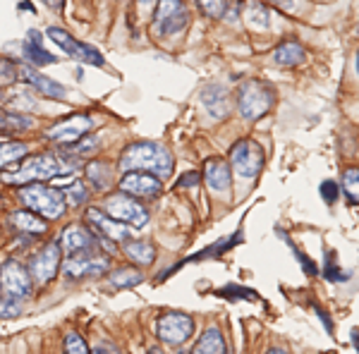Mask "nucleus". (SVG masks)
I'll use <instances>...</instances> for the list:
<instances>
[{
	"instance_id": "1",
	"label": "nucleus",
	"mask_w": 359,
	"mask_h": 354,
	"mask_svg": "<svg viewBox=\"0 0 359 354\" xmlns=\"http://www.w3.org/2000/svg\"><path fill=\"white\" fill-rule=\"evenodd\" d=\"M172 165L175 163H172L170 151L161 147L158 142H135L120 156V168L125 172L142 170V172H151V175L161 179L172 175Z\"/></svg>"
},
{
	"instance_id": "2",
	"label": "nucleus",
	"mask_w": 359,
	"mask_h": 354,
	"mask_svg": "<svg viewBox=\"0 0 359 354\" xmlns=\"http://www.w3.org/2000/svg\"><path fill=\"white\" fill-rule=\"evenodd\" d=\"M72 170V165L67 163V158L62 156H53V154H36L29 156V158L22 161L15 170L5 172L3 179L8 184H20V187H27V184H36V182H46L50 177L65 175V172Z\"/></svg>"
},
{
	"instance_id": "3",
	"label": "nucleus",
	"mask_w": 359,
	"mask_h": 354,
	"mask_svg": "<svg viewBox=\"0 0 359 354\" xmlns=\"http://www.w3.org/2000/svg\"><path fill=\"white\" fill-rule=\"evenodd\" d=\"M20 201L27 208H32L36 216H43L48 220L60 218L62 213H65V208H67L65 191L46 187V184H41V182L20 187Z\"/></svg>"
},
{
	"instance_id": "4",
	"label": "nucleus",
	"mask_w": 359,
	"mask_h": 354,
	"mask_svg": "<svg viewBox=\"0 0 359 354\" xmlns=\"http://www.w3.org/2000/svg\"><path fill=\"white\" fill-rule=\"evenodd\" d=\"M276 94L269 84L259 82V79H247L237 91V108L245 120H262L271 108H273Z\"/></svg>"
},
{
	"instance_id": "5",
	"label": "nucleus",
	"mask_w": 359,
	"mask_h": 354,
	"mask_svg": "<svg viewBox=\"0 0 359 354\" xmlns=\"http://www.w3.org/2000/svg\"><path fill=\"white\" fill-rule=\"evenodd\" d=\"M189 25V13L182 0H158L154 13V34L161 39H172Z\"/></svg>"
},
{
	"instance_id": "6",
	"label": "nucleus",
	"mask_w": 359,
	"mask_h": 354,
	"mask_svg": "<svg viewBox=\"0 0 359 354\" xmlns=\"http://www.w3.org/2000/svg\"><path fill=\"white\" fill-rule=\"evenodd\" d=\"M230 165L242 179H254L264 168V149L254 139H240L230 149Z\"/></svg>"
},
{
	"instance_id": "7",
	"label": "nucleus",
	"mask_w": 359,
	"mask_h": 354,
	"mask_svg": "<svg viewBox=\"0 0 359 354\" xmlns=\"http://www.w3.org/2000/svg\"><path fill=\"white\" fill-rule=\"evenodd\" d=\"M194 333V318L189 313H182V311H168V313H161L158 321H156V335L158 340H163L165 345H182L192 338Z\"/></svg>"
},
{
	"instance_id": "8",
	"label": "nucleus",
	"mask_w": 359,
	"mask_h": 354,
	"mask_svg": "<svg viewBox=\"0 0 359 354\" xmlns=\"http://www.w3.org/2000/svg\"><path fill=\"white\" fill-rule=\"evenodd\" d=\"M48 39L53 43H57V48L65 50L69 57H74L77 62H84V65H96V67H103L106 65V60H103V55L98 53L94 46L84 43V41H77L74 36H69L65 29L60 27H50L48 32Z\"/></svg>"
},
{
	"instance_id": "9",
	"label": "nucleus",
	"mask_w": 359,
	"mask_h": 354,
	"mask_svg": "<svg viewBox=\"0 0 359 354\" xmlns=\"http://www.w3.org/2000/svg\"><path fill=\"white\" fill-rule=\"evenodd\" d=\"M0 290L8 299L22 301L32 297V275L17 261H5L0 266Z\"/></svg>"
},
{
	"instance_id": "10",
	"label": "nucleus",
	"mask_w": 359,
	"mask_h": 354,
	"mask_svg": "<svg viewBox=\"0 0 359 354\" xmlns=\"http://www.w3.org/2000/svg\"><path fill=\"white\" fill-rule=\"evenodd\" d=\"M106 211L108 216L115 218L123 225H132V228H142V225L149 223V211L139 204L137 199L127 194H115L106 199Z\"/></svg>"
},
{
	"instance_id": "11",
	"label": "nucleus",
	"mask_w": 359,
	"mask_h": 354,
	"mask_svg": "<svg viewBox=\"0 0 359 354\" xmlns=\"http://www.w3.org/2000/svg\"><path fill=\"white\" fill-rule=\"evenodd\" d=\"M118 187L123 194L135 196V199H156L163 191V179L151 175V172H142V170H130L120 177Z\"/></svg>"
},
{
	"instance_id": "12",
	"label": "nucleus",
	"mask_w": 359,
	"mask_h": 354,
	"mask_svg": "<svg viewBox=\"0 0 359 354\" xmlns=\"http://www.w3.org/2000/svg\"><path fill=\"white\" fill-rule=\"evenodd\" d=\"M60 259H62V249H60V242L57 240L48 242L43 249H39V254L32 259V271H29L32 280L39 282V285H48V282L57 275Z\"/></svg>"
},
{
	"instance_id": "13",
	"label": "nucleus",
	"mask_w": 359,
	"mask_h": 354,
	"mask_svg": "<svg viewBox=\"0 0 359 354\" xmlns=\"http://www.w3.org/2000/svg\"><path fill=\"white\" fill-rule=\"evenodd\" d=\"M96 127V118L94 115H72V118L62 120V123H55L46 132V139L55 144H74L79 142L86 132H91Z\"/></svg>"
},
{
	"instance_id": "14",
	"label": "nucleus",
	"mask_w": 359,
	"mask_h": 354,
	"mask_svg": "<svg viewBox=\"0 0 359 354\" xmlns=\"http://www.w3.org/2000/svg\"><path fill=\"white\" fill-rule=\"evenodd\" d=\"M111 261L108 257H101L98 249H91V252H79L67 257L65 261V273L69 278H86V275H98V273L108 271Z\"/></svg>"
},
{
	"instance_id": "15",
	"label": "nucleus",
	"mask_w": 359,
	"mask_h": 354,
	"mask_svg": "<svg viewBox=\"0 0 359 354\" xmlns=\"http://www.w3.org/2000/svg\"><path fill=\"white\" fill-rule=\"evenodd\" d=\"M86 220L94 225V235L98 240H108L115 245V242H127V237H130L127 225L118 223V220L111 218L108 213L98 211V208H89V211H86Z\"/></svg>"
},
{
	"instance_id": "16",
	"label": "nucleus",
	"mask_w": 359,
	"mask_h": 354,
	"mask_svg": "<svg viewBox=\"0 0 359 354\" xmlns=\"http://www.w3.org/2000/svg\"><path fill=\"white\" fill-rule=\"evenodd\" d=\"M60 249L69 257L79 252H91V249H98V237L84 225H69L60 235Z\"/></svg>"
},
{
	"instance_id": "17",
	"label": "nucleus",
	"mask_w": 359,
	"mask_h": 354,
	"mask_svg": "<svg viewBox=\"0 0 359 354\" xmlns=\"http://www.w3.org/2000/svg\"><path fill=\"white\" fill-rule=\"evenodd\" d=\"M20 79H25V82L32 86V89H36L39 94L46 96V98H53V101H62V98H65V94H67L65 86L53 82L50 77H43V74L36 72L34 67L20 65Z\"/></svg>"
},
{
	"instance_id": "18",
	"label": "nucleus",
	"mask_w": 359,
	"mask_h": 354,
	"mask_svg": "<svg viewBox=\"0 0 359 354\" xmlns=\"http://www.w3.org/2000/svg\"><path fill=\"white\" fill-rule=\"evenodd\" d=\"M201 106L213 120H225L230 113V94L221 84H208L201 91Z\"/></svg>"
},
{
	"instance_id": "19",
	"label": "nucleus",
	"mask_w": 359,
	"mask_h": 354,
	"mask_svg": "<svg viewBox=\"0 0 359 354\" xmlns=\"http://www.w3.org/2000/svg\"><path fill=\"white\" fill-rule=\"evenodd\" d=\"M204 182L213 191H228L230 189V165L221 158H208L204 163Z\"/></svg>"
},
{
	"instance_id": "20",
	"label": "nucleus",
	"mask_w": 359,
	"mask_h": 354,
	"mask_svg": "<svg viewBox=\"0 0 359 354\" xmlns=\"http://www.w3.org/2000/svg\"><path fill=\"white\" fill-rule=\"evenodd\" d=\"M242 242V232L237 230L233 237H225V240H218L216 245H211V247H206L204 252H199L196 254V257H189V259H184L182 264L180 266H184V264H192V261H206V259H213V257H221L223 252H228V249H233L235 245H240ZM180 266H175V268H170V271H165V275L163 278H168V275H172V273H175Z\"/></svg>"
},
{
	"instance_id": "21",
	"label": "nucleus",
	"mask_w": 359,
	"mask_h": 354,
	"mask_svg": "<svg viewBox=\"0 0 359 354\" xmlns=\"http://www.w3.org/2000/svg\"><path fill=\"white\" fill-rule=\"evenodd\" d=\"M306 60V50L302 48L299 41H283L278 48L273 50V62L280 67H294L302 65Z\"/></svg>"
},
{
	"instance_id": "22",
	"label": "nucleus",
	"mask_w": 359,
	"mask_h": 354,
	"mask_svg": "<svg viewBox=\"0 0 359 354\" xmlns=\"http://www.w3.org/2000/svg\"><path fill=\"white\" fill-rule=\"evenodd\" d=\"M192 354H228V347H225L221 330L206 328L204 333H201V338L196 340Z\"/></svg>"
},
{
	"instance_id": "23",
	"label": "nucleus",
	"mask_w": 359,
	"mask_h": 354,
	"mask_svg": "<svg viewBox=\"0 0 359 354\" xmlns=\"http://www.w3.org/2000/svg\"><path fill=\"white\" fill-rule=\"evenodd\" d=\"M245 22L247 27L257 29V32H269L271 29V10L266 3H259V0H252V3L245 5Z\"/></svg>"
},
{
	"instance_id": "24",
	"label": "nucleus",
	"mask_w": 359,
	"mask_h": 354,
	"mask_svg": "<svg viewBox=\"0 0 359 354\" xmlns=\"http://www.w3.org/2000/svg\"><path fill=\"white\" fill-rule=\"evenodd\" d=\"M86 179L96 191H106L113 184V168L103 161H91L86 165Z\"/></svg>"
},
{
	"instance_id": "25",
	"label": "nucleus",
	"mask_w": 359,
	"mask_h": 354,
	"mask_svg": "<svg viewBox=\"0 0 359 354\" xmlns=\"http://www.w3.org/2000/svg\"><path fill=\"white\" fill-rule=\"evenodd\" d=\"M10 220H13V225L17 230L22 232H32V235H41V232L48 230V223H46L43 218H39L36 213H29V211H15L13 216H10Z\"/></svg>"
},
{
	"instance_id": "26",
	"label": "nucleus",
	"mask_w": 359,
	"mask_h": 354,
	"mask_svg": "<svg viewBox=\"0 0 359 354\" xmlns=\"http://www.w3.org/2000/svg\"><path fill=\"white\" fill-rule=\"evenodd\" d=\"M22 55H25V62H29L32 67H46L57 62V57L53 53H48L41 43H32V41L22 43Z\"/></svg>"
},
{
	"instance_id": "27",
	"label": "nucleus",
	"mask_w": 359,
	"mask_h": 354,
	"mask_svg": "<svg viewBox=\"0 0 359 354\" xmlns=\"http://www.w3.org/2000/svg\"><path fill=\"white\" fill-rule=\"evenodd\" d=\"M125 254H127V259L135 261V264H139V266H151L156 261V249H154L151 242H142V240L127 242Z\"/></svg>"
},
{
	"instance_id": "28",
	"label": "nucleus",
	"mask_w": 359,
	"mask_h": 354,
	"mask_svg": "<svg viewBox=\"0 0 359 354\" xmlns=\"http://www.w3.org/2000/svg\"><path fill=\"white\" fill-rule=\"evenodd\" d=\"M27 154H29V147L25 142H8V139H0V170L17 163V161L25 158Z\"/></svg>"
},
{
	"instance_id": "29",
	"label": "nucleus",
	"mask_w": 359,
	"mask_h": 354,
	"mask_svg": "<svg viewBox=\"0 0 359 354\" xmlns=\"http://www.w3.org/2000/svg\"><path fill=\"white\" fill-rule=\"evenodd\" d=\"M142 280H144V275L137 268H120V271H115L113 275H111V285L118 287V290L135 287Z\"/></svg>"
},
{
	"instance_id": "30",
	"label": "nucleus",
	"mask_w": 359,
	"mask_h": 354,
	"mask_svg": "<svg viewBox=\"0 0 359 354\" xmlns=\"http://www.w3.org/2000/svg\"><path fill=\"white\" fill-rule=\"evenodd\" d=\"M343 189L352 204H359V168H345L343 170Z\"/></svg>"
},
{
	"instance_id": "31",
	"label": "nucleus",
	"mask_w": 359,
	"mask_h": 354,
	"mask_svg": "<svg viewBox=\"0 0 359 354\" xmlns=\"http://www.w3.org/2000/svg\"><path fill=\"white\" fill-rule=\"evenodd\" d=\"M323 275H326V280H331V282H345V280H350V271L340 268L338 259H335L333 252H326V268H323Z\"/></svg>"
},
{
	"instance_id": "32",
	"label": "nucleus",
	"mask_w": 359,
	"mask_h": 354,
	"mask_svg": "<svg viewBox=\"0 0 359 354\" xmlns=\"http://www.w3.org/2000/svg\"><path fill=\"white\" fill-rule=\"evenodd\" d=\"M20 82V65H15L8 57H0V89Z\"/></svg>"
},
{
	"instance_id": "33",
	"label": "nucleus",
	"mask_w": 359,
	"mask_h": 354,
	"mask_svg": "<svg viewBox=\"0 0 359 354\" xmlns=\"http://www.w3.org/2000/svg\"><path fill=\"white\" fill-rule=\"evenodd\" d=\"M218 297H228V299H245V301H259V294L249 287H240V285H225L221 290H216Z\"/></svg>"
},
{
	"instance_id": "34",
	"label": "nucleus",
	"mask_w": 359,
	"mask_h": 354,
	"mask_svg": "<svg viewBox=\"0 0 359 354\" xmlns=\"http://www.w3.org/2000/svg\"><path fill=\"white\" fill-rule=\"evenodd\" d=\"M196 5L201 8V13L206 17H213V20H221L225 15V8H228V0H196Z\"/></svg>"
},
{
	"instance_id": "35",
	"label": "nucleus",
	"mask_w": 359,
	"mask_h": 354,
	"mask_svg": "<svg viewBox=\"0 0 359 354\" xmlns=\"http://www.w3.org/2000/svg\"><path fill=\"white\" fill-rule=\"evenodd\" d=\"M65 199L67 204L72 206H82L86 199H89V191H86V184L84 182H72L65 191Z\"/></svg>"
},
{
	"instance_id": "36",
	"label": "nucleus",
	"mask_w": 359,
	"mask_h": 354,
	"mask_svg": "<svg viewBox=\"0 0 359 354\" xmlns=\"http://www.w3.org/2000/svg\"><path fill=\"white\" fill-rule=\"evenodd\" d=\"M27 127H32V123L22 118V115L0 113V132H5V130H27Z\"/></svg>"
},
{
	"instance_id": "37",
	"label": "nucleus",
	"mask_w": 359,
	"mask_h": 354,
	"mask_svg": "<svg viewBox=\"0 0 359 354\" xmlns=\"http://www.w3.org/2000/svg\"><path fill=\"white\" fill-rule=\"evenodd\" d=\"M65 354H89L84 338L79 333H74V330L65 333Z\"/></svg>"
},
{
	"instance_id": "38",
	"label": "nucleus",
	"mask_w": 359,
	"mask_h": 354,
	"mask_svg": "<svg viewBox=\"0 0 359 354\" xmlns=\"http://www.w3.org/2000/svg\"><path fill=\"white\" fill-rule=\"evenodd\" d=\"M283 240H285L287 242V247H290L292 249V254H294V259H297L299 261V266H302V271L306 273V275H316V264H314V261H311L309 257H304V254L302 252H299V249L297 247H294V242L292 240H287V237H283Z\"/></svg>"
},
{
	"instance_id": "39",
	"label": "nucleus",
	"mask_w": 359,
	"mask_h": 354,
	"mask_svg": "<svg viewBox=\"0 0 359 354\" xmlns=\"http://www.w3.org/2000/svg\"><path fill=\"white\" fill-rule=\"evenodd\" d=\"M269 5H276L278 10H283V13H290V15H297L302 13V0H266Z\"/></svg>"
},
{
	"instance_id": "40",
	"label": "nucleus",
	"mask_w": 359,
	"mask_h": 354,
	"mask_svg": "<svg viewBox=\"0 0 359 354\" xmlns=\"http://www.w3.org/2000/svg\"><path fill=\"white\" fill-rule=\"evenodd\" d=\"M321 196L326 204H335L340 196V187L338 182H333V179H326V182H321Z\"/></svg>"
},
{
	"instance_id": "41",
	"label": "nucleus",
	"mask_w": 359,
	"mask_h": 354,
	"mask_svg": "<svg viewBox=\"0 0 359 354\" xmlns=\"http://www.w3.org/2000/svg\"><path fill=\"white\" fill-rule=\"evenodd\" d=\"M314 311H316V316L321 318V323H323V326H326V330H328V333L333 335V321H331V316H328V313L323 311L321 306H314Z\"/></svg>"
},
{
	"instance_id": "42",
	"label": "nucleus",
	"mask_w": 359,
	"mask_h": 354,
	"mask_svg": "<svg viewBox=\"0 0 359 354\" xmlns=\"http://www.w3.org/2000/svg\"><path fill=\"white\" fill-rule=\"evenodd\" d=\"M196 184H199V175H196V172H187V175L177 182V187H196Z\"/></svg>"
},
{
	"instance_id": "43",
	"label": "nucleus",
	"mask_w": 359,
	"mask_h": 354,
	"mask_svg": "<svg viewBox=\"0 0 359 354\" xmlns=\"http://www.w3.org/2000/svg\"><path fill=\"white\" fill-rule=\"evenodd\" d=\"M48 8H53V10H62V5H65V0H43Z\"/></svg>"
},
{
	"instance_id": "44",
	"label": "nucleus",
	"mask_w": 359,
	"mask_h": 354,
	"mask_svg": "<svg viewBox=\"0 0 359 354\" xmlns=\"http://www.w3.org/2000/svg\"><path fill=\"white\" fill-rule=\"evenodd\" d=\"M156 3H158V0H139V5H142V8H154Z\"/></svg>"
},
{
	"instance_id": "45",
	"label": "nucleus",
	"mask_w": 359,
	"mask_h": 354,
	"mask_svg": "<svg viewBox=\"0 0 359 354\" xmlns=\"http://www.w3.org/2000/svg\"><path fill=\"white\" fill-rule=\"evenodd\" d=\"M352 342H355L357 352H359V330H352Z\"/></svg>"
},
{
	"instance_id": "46",
	"label": "nucleus",
	"mask_w": 359,
	"mask_h": 354,
	"mask_svg": "<svg viewBox=\"0 0 359 354\" xmlns=\"http://www.w3.org/2000/svg\"><path fill=\"white\" fill-rule=\"evenodd\" d=\"M91 354H113V352H108V350H106V347H96V350H94V352H91Z\"/></svg>"
},
{
	"instance_id": "47",
	"label": "nucleus",
	"mask_w": 359,
	"mask_h": 354,
	"mask_svg": "<svg viewBox=\"0 0 359 354\" xmlns=\"http://www.w3.org/2000/svg\"><path fill=\"white\" fill-rule=\"evenodd\" d=\"M266 354H287L285 350H280V347H273V350H269Z\"/></svg>"
},
{
	"instance_id": "48",
	"label": "nucleus",
	"mask_w": 359,
	"mask_h": 354,
	"mask_svg": "<svg viewBox=\"0 0 359 354\" xmlns=\"http://www.w3.org/2000/svg\"><path fill=\"white\" fill-rule=\"evenodd\" d=\"M355 69H357V74H359V48H357V55H355Z\"/></svg>"
},
{
	"instance_id": "49",
	"label": "nucleus",
	"mask_w": 359,
	"mask_h": 354,
	"mask_svg": "<svg viewBox=\"0 0 359 354\" xmlns=\"http://www.w3.org/2000/svg\"><path fill=\"white\" fill-rule=\"evenodd\" d=\"M149 354H163V352H161V350H158V347H154V350H151V352H149Z\"/></svg>"
}]
</instances>
